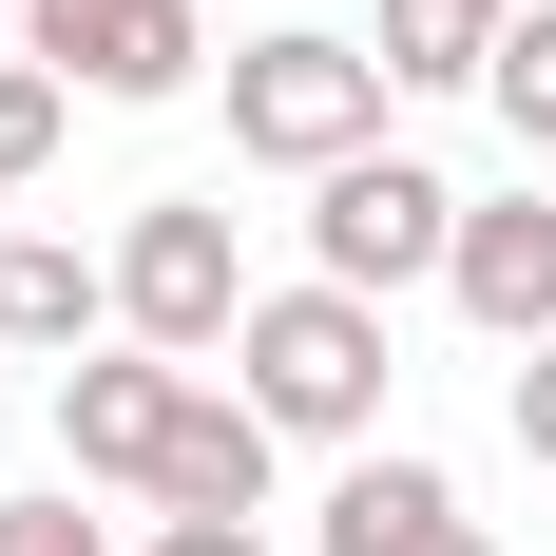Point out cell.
<instances>
[{
	"mask_svg": "<svg viewBox=\"0 0 556 556\" xmlns=\"http://www.w3.org/2000/svg\"><path fill=\"white\" fill-rule=\"evenodd\" d=\"M480 20H518V0H480Z\"/></svg>",
	"mask_w": 556,
	"mask_h": 556,
	"instance_id": "obj_18",
	"label": "cell"
},
{
	"mask_svg": "<svg viewBox=\"0 0 556 556\" xmlns=\"http://www.w3.org/2000/svg\"><path fill=\"white\" fill-rule=\"evenodd\" d=\"M97 307H115V269L77 250V230H0V345H97Z\"/></svg>",
	"mask_w": 556,
	"mask_h": 556,
	"instance_id": "obj_10",
	"label": "cell"
},
{
	"mask_svg": "<svg viewBox=\"0 0 556 556\" xmlns=\"http://www.w3.org/2000/svg\"><path fill=\"white\" fill-rule=\"evenodd\" d=\"M460 327H500V345H556V212L538 192H500V212H460Z\"/></svg>",
	"mask_w": 556,
	"mask_h": 556,
	"instance_id": "obj_9",
	"label": "cell"
},
{
	"mask_svg": "<svg viewBox=\"0 0 556 556\" xmlns=\"http://www.w3.org/2000/svg\"><path fill=\"white\" fill-rule=\"evenodd\" d=\"M173 422H192V365H173V345H97V365H58V460H77V480H135V500H154Z\"/></svg>",
	"mask_w": 556,
	"mask_h": 556,
	"instance_id": "obj_5",
	"label": "cell"
},
{
	"mask_svg": "<svg viewBox=\"0 0 556 556\" xmlns=\"http://www.w3.org/2000/svg\"><path fill=\"white\" fill-rule=\"evenodd\" d=\"M384 58L365 39H250L230 58V154H269V173H307V192H327L345 154H384Z\"/></svg>",
	"mask_w": 556,
	"mask_h": 556,
	"instance_id": "obj_2",
	"label": "cell"
},
{
	"mask_svg": "<svg viewBox=\"0 0 556 556\" xmlns=\"http://www.w3.org/2000/svg\"><path fill=\"white\" fill-rule=\"evenodd\" d=\"M20 58L77 97H173L212 39H192V0H20Z\"/></svg>",
	"mask_w": 556,
	"mask_h": 556,
	"instance_id": "obj_6",
	"label": "cell"
},
{
	"mask_svg": "<svg viewBox=\"0 0 556 556\" xmlns=\"http://www.w3.org/2000/svg\"><path fill=\"white\" fill-rule=\"evenodd\" d=\"M0 556H115V538H97L77 500H0Z\"/></svg>",
	"mask_w": 556,
	"mask_h": 556,
	"instance_id": "obj_14",
	"label": "cell"
},
{
	"mask_svg": "<svg viewBox=\"0 0 556 556\" xmlns=\"http://www.w3.org/2000/svg\"><path fill=\"white\" fill-rule=\"evenodd\" d=\"M518 442L556 460V345H518Z\"/></svg>",
	"mask_w": 556,
	"mask_h": 556,
	"instance_id": "obj_16",
	"label": "cell"
},
{
	"mask_svg": "<svg viewBox=\"0 0 556 556\" xmlns=\"http://www.w3.org/2000/svg\"><path fill=\"white\" fill-rule=\"evenodd\" d=\"M58 115H77V77L0 58V192H20V173H58Z\"/></svg>",
	"mask_w": 556,
	"mask_h": 556,
	"instance_id": "obj_13",
	"label": "cell"
},
{
	"mask_svg": "<svg viewBox=\"0 0 556 556\" xmlns=\"http://www.w3.org/2000/svg\"><path fill=\"white\" fill-rule=\"evenodd\" d=\"M327 556H480V518H460L442 460H384V442H365L327 480Z\"/></svg>",
	"mask_w": 556,
	"mask_h": 556,
	"instance_id": "obj_8",
	"label": "cell"
},
{
	"mask_svg": "<svg viewBox=\"0 0 556 556\" xmlns=\"http://www.w3.org/2000/svg\"><path fill=\"white\" fill-rule=\"evenodd\" d=\"M154 556H269V518H154Z\"/></svg>",
	"mask_w": 556,
	"mask_h": 556,
	"instance_id": "obj_15",
	"label": "cell"
},
{
	"mask_svg": "<svg viewBox=\"0 0 556 556\" xmlns=\"http://www.w3.org/2000/svg\"><path fill=\"white\" fill-rule=\"evenodd\" d=\"M269 288H250V250H230V192H154V212L115 230V327L173 345V365H230V327H250Z\"/></svg>",
	"mask_w": 556,
	"mask_h": 556,
	"instance_id": "obj_3",
	"label": "cell"
},
{
	"mask_svg": "<svg viewBox=\"0 0 556 556\" xmlns=\"http://www.w3.org/2000/svg\"><path fill=\"white\" fill-rule=\"evenodd\" d=\"M480 97H500L518 154H556V0H518V20H500V77H480Z\"/></svg>",
	"mask_w": 556,
	"mask_h": 556,
	"instance_id": "obj_12",
	"label": "cell"
},
{
	"mask_svg": "<svg viewBox=\"0 0 556 556\" xmlns=\"http://www.w3.org/2000/svg\"><path fill=\"white\" fill-rule=\"evenodd\" d=\"M403 97H460V77H500V20L480 0H384V39H365Z\"/></svg>",
	"mask_w": 556,
	"mask_h": 556,
	"instance_id": "obj_11",
	"label": "cell"
},
{
	"mask_svg": "<svg viewBox=\"0 0 556 556\" xmlns=\"http://www.w3.org/2000/svg\"><path fill=\"white\" fill-rule=\"evenodd\" d=\"M269 442H288L269 403L230 384V365H192V422H173V460H154V500H173V518H269Z\"/></svg>",
	"mask_w": 556,
	"mask_h": 556,
	"instance_id": "obj_7",
	"label": "cell"
},
{
	"mask_svg": "<svg viewBox=\"0 0 556 556\" xmlns=\"http://www.w3.org/2000/svg\"><path fill=\"white\" fill-rule=\"evenodd\" d=\"M0 39H20V0H0Z\"/></svg>",
	"mask_w": 556,
	"mask_h": 556,
	"instance_id": "obj_17",
	"label": "cell"
},
{
	"mask_svg": "<svg viewBox=\"0 0 556 556\" xmlns=\"http://www.w3.org/2000/svg\"><path fill=\"white\" fill-rule=\"evenodd\" d=\"M307 269L365 288V307H384V288H422V269H460V192H442L422 154H345L327 212H307Z\"/></svg>",
	"mask_w": 556,
	"mask_h": 556,
	"instance_id": "obj_4",
	"label": "cell"
},
{
	"mask_svg": "<svg viewBox=\"0 0 556 556\" xmlns=\"http://www.w3.org/2000/svg\"><path fill=\"white\" fill-rule=\"evenodd\" d=\"M230 365H250V403H269L288 442H365V422H384V307H365V288H269V307H250V327H230Z\"/></svg>",
	"mask_w": 556,
	"mask_h": 556,
	"instance_id": "obj_1",
	"label": "cell"
}]
</instances>
